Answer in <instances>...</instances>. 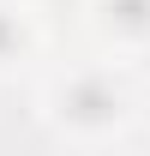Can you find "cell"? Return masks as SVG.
<instances>
[{
	"label": "cell",
	"instance_id": "3957f363",
	"mask_svg": "<svg viewBox=\"0 0 150 156\" xmlns=\"http://www.w3.org/2000/svg\"><path fill=\"white\" fill-rule=\"evenodd\" d=\"M12 48H18V24H12V18H6V12H0V60L12 54Z\"/></svg>",
	"mask_w": 150,
	"mask_h": 156
},
{
	"label": "cell",
	"instance_id": "7a4b0ae2",
	"mask_svg": "<svg viewBox=\"0 0 150 156\" xmlns=\"http://www.w3.org/2000/svg\"><path fill=\"white\" fill-rule=\"evenodd\" d=\"M108 18H114V30H150V0H108Z\"/></svg>",
	"mask_w": 150,
	"mask_h": 156
},
{
	"label": "cell",
	"instance_id": "6da1fadb",
	"mask_svg": "<svg viewBox=\"0 0 150 156\" xmlns=\"http://www.w3.org/2000/svg\"><path fill=\"white\" fill-rule=\"evenodd\" d=\"M114 114H120V96H114V84H102V78H78L72 90H66V120H78V126H102Z\"/></svg>",
	"mask_w": 150,
	"mask_h": 156
}]
</instances>
